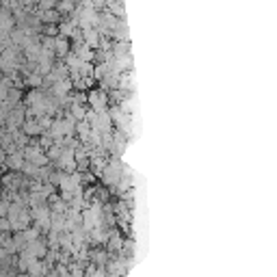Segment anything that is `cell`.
<instances>
[{
  "instance_id": "7",
  "label": "cell",
  "mask_w": 277,
  "mask_h": 277,
  "mask_svg": "<svg viewBox=\"0 0 277 277\" xmlns=\"http://www.w3.org/2000/svg\"><path fill=\"white\" fill-rule=\"evenodd\" d=\"M0 9H2V0H0Z\"/></svg>"
},
{
  "instance_id": "2",
  "label": "cell",
  "mask_w": 277,
  "mask_h": 277,
  "mask_svg": "<svg viewBox=\"0 0 277 277\" xmlns=\"http://www.w3.org/2000/svg\"><path fill=\"white\" fill-rule=\"evenodd\" d=\"M7 165L13 169V171H20V169H24V154H20V152H13L11 156H7Z\"/></svg>"
},
{
  "instance_id": "3",
  "label": "cell",
  "mask_w": 277,
  "mask_h": 277,
  "mask_svg": "<svg viewBox=\"0 0 277 277\" xmlns=\"http://www.w3.org/2000/svg\"><path fill=\"white\" fill-rule=\"evenodd\" d=\"M89 102H91V106H93V110L95 113H102L104 110V102H106V98H104V93L102 91H93V93L89 95Z\"/></svg>"
},
{
  "instance_id": "1",
  "label": "cell",
  "mask_w": 277,
  "mask_h": 277,
  "mask_svg": "<svg viewBox=\"0 0 277 277\" xmlns=\"http://www.w3.org/2000/svg\"><path fill=\"white\" fill-rule=\"evenodd\" d=\"M24 158L29 160V163H33L37 165V167H44L46 163H48V158H46V154L39 150L37 145H31V147H26V152H24Z\"/></svg>"
},
{
  "instance_id": "4",
  "label": "cell",
  "mask_w": 277,
  "mask_h": 277,
  "mask_svg": "<svg viewBox=\"0 0 277 277\" xmlns=\"http://www.w3.org/2000/svg\"><path fill=\"white\" fill-rule=\"evenodd\" d=\"M22 130H24V135H29V137L39 135V130H41V123H39V122H35L33 117H29L24 123H22Z\"/></svg>"
},
{
  "instance_id": "5",
  "label": "cell",
  "mask_w": 277,
  "mask_h": 277,
  "mask_svg": "<svg viewBox=\"0 0 277 277\" xmlns=\"http://www.w3.org/2000/svg\"><path fill=\"white\" fill-rule=\"evenodd\" d=\"M54 50H57L59 54H67L69 46H67V39H65V37H59V39H54Z\"/></svg>"
},
{
  "instance_id": "6",
  "label": "cell",
  "mask_w": 277,
  "mask_h": 277,
  "mask_svg": "<svg viewBox=\"0 0 277 277\" xmlns=\"http://www.w3.org/2000/svg\"><path fill=\"white\" fill-rule=\"evenodd\" d=\"M54 4H57V0H39V7L44 9V11H50Z\"/></svg>"
}]
</instances>
